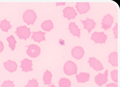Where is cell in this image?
Here are the masks:
<instances>
[{"label": "cell", "instance_id": "8992f818", "mask_svg": "<svg viewBox=\"0 0 120 87\" xmlns=\"http://www.w3.org/2000/svg\"><path fill=\"white\" fill-rule=\"evenodd\" d=\"M114 18L110 14H108L104 16L102 19L101 24L102 28L105 31L110 28L114 22Z\"/></svg>", "mask_w": 120, "mask_h": 87}, {"label": "cell", "instance_id": "f546056e", "mask_svg": "<svg viewBox=\"0 0 120 87\" xmlns=\"http://www.w3.org/2000/svg\"><path fill=\"white\" fill-rule=\"evenodd\" d=\"M65 2H56V5H64L65 4Z\"/></svg>", "mask_w": 120, "mask_h": 87}, {"label": "cell", "instance_id": "30bf717a", "mask_svg": "<svg viewBox=\"0 0 120 87\" xmlns=\"http://www.w3.org/2000/svg\"><path fill=\"white\" fill-rule=\"evenodd\" d=\"M75 8L80 14H85L87 12L90 8V3L88 2H77Z\"/></svg>", "mask_w": 120, "mask_h": 87}, {"label": "cell", "instance_id": "277c9868", "mask_svg": "<svg viewBox=\"0 0 120 87\" xmlns=\"http://www.w3.org/2000/svg\"><path fill=\"white\" fill-rule=\"evenodd\" d=\"M91 39L96 43H105L107 39V35L104 32H94L91 34Z\"/></svg>", "mask_w": 120, "mask_h": 87}, {"label": "cell", "instance_id": "603a6c76", "mask_svg": "<svg viewBox=\"0 0 120 87\" xmlns=\"http://www.w3.org/2000/svg\"><path fill=\"white\" fill-rule=\"evenodd\" d=\"M9 47L12 51L15 49L16 41L13 35H11L7 38Z\"/></svg>", "mask_w": 120, "mask_h": 87}, {"label": "cell", "instance_id": "d4e9b609", "mask_svg": "<svg viewBox=\"0 0 120 87\" xmlns=\"http://www.w3.org/2000/svg\"><path fill=\"white\" fill-rule=\"evenodd\" d=\"M111 79L116 83H118V70H115L112 71L111 73Z\"/></svg>", "mask_w": 120, "mask_h": 87}, {"label": "cell", "instance_id": "9a60e30c", "mask_svg": "<svg viewBox=\"0 0 120 87\" xmlns=\"http://www.w3.org/2000/svg\"><path fill=\"white\" fill-rule=\"evenodd\" d=\"M45 33L41 31H35L32 32L31 38L35 41L40 42L45 40Z\"/></svg>", "mask_w": 120, "mask_h": 87}, {"label": "cell", "instance_id": "83f0119b", "mask_svg": "<svg viewBox=\"0 0 120 87\" xmlns=\"http://www.w3.org/2000/svg\"><path fill=\"white\" fill-rule=\"evenodd\" d=\"M106 87H118V85L116 84L111 83L107 84Z\"/></svg>", "mask_w": 120, "mask_h": 87}, {"label": "cell", "instance_id": "f1b7e54d", "mask_svg": "<svg viewBox=\"0 0 120 87\" xmlns=\"http://www.w3.org/2000/svg\"><path fill=\"white\" fill-rule=\"evenodd\" d=\"M4 49V45L0 40V53L2 52Z\"/></svg>", "mask_w": 120, "mask_h": 87}, {"label": "cell", "instance_id": "d6986e66", "mask_svg": "<svg viewBox=\"0 0 120 87\" xmlns=\"http://www.w3.org/2000/svg\"><path fill=\"white\" fill-rule=\"evenodd\" d=\"M41 27L44 30L49 31L53 28L54 24L53 23L51 20H46L44 21L41 24Z\"/></svg>", "mask_w": 120, "mask_h": 87}, {"label": "cell", "instance_id": "484cf974", "mask_svg": "<svg viewBox=\"0 0 120 87\" xmlns=\"http://www.w3.org/2000/svg\"><path fill=\"white\" fill-rule=\"evenodd\" d=\"M15 86L13 82L8 80L4 81L1 85V87H14Z\"/></svg>", "mask_w": 120, "mask_h": 87}, {"label": "cell", "instance_id": "cb8c5ba5", "mask_svg": "<svg viewBox=\"0 0 120 87\" xmlns=\"http://www.w3.org/2000/svg\"><path fill=\"white\" fill-rule=\"evenodd\" d=\"M38 87V83L37 80L33 78L31 80H30L28 81V83L25 87Z\"/></svg>", "mask_w": 120, "mask_h": 87}, {"label": "cell", "instance_id": "6da1fadb", "mask_svg": "<svg viewBox=\"0 0 120 87\" xmlns=\"http://www.w3.org/2000/svg\"><path fill=\"white\" fill-rule=\"evenodd\" d=\"M22 17L24 22L27 24H32L36 20L37 15L33 10L28 9L24 13Z\"/></svg>", "mask_w": 120, "mask_h": 87}, {"label": "cell", "instance_id": "7c38bea8", "mask_svg": "<svg viewBox=\"0 0 120 87\" xmlns=\"http://www.w3.org/2000/svg\"><path fill=\"white\" fill-rule=\"evenodd\" d=\"M84 25V28L87 30L88 33H90L91 31L95 28L97 24L94 20L87 18L85 20H80Z\"/></svg>", "mask_w": 120, "mask_h": 87}, {"label": "cell", "instance_id": "5bb4252c", "mask_svg": "<svg viewBox=\"0 0 120 87\" xmlns=\"http://www.w3.org/2000/svg\"><path fill=\"white\" fill-rule=\"evenodd\" d=\"M68 29L70 32L74 36L80 38L81 35V29L79 28L78 26L75 22H71L68 25Z\"/></svg>", "mask_w": 120, "mask_h": 87}, {"label": "cell", "instance_id": "e0dca14e", "mask_svg": "<svg viewBox=\"0 0 120 87\" xmlns=\"http://www.w3.org/2000/svg\"><path fill=\"white\" fill-rule=\"evenodd\" d=\"M108 62L113 66H118V53L116 51L111 53L108 56Z\"/></svg>", "mask_w": 120, "mask_h": 87}, {"label": "cell", "instance_id": "4dcf8cb0", "mask_svg": "<svg viewBox=\"0 0 120 87\" xmlns=\"http://www.w3.org/2000/svg\"><path fill=\"white\" fill-rule=\"evenodd\" d=\"M48 87H56L55 86V85H54V84H53V85H51V86H50Z\"/></svg>", "mask_w": 120, "mask_h": 87}, {"label": "cell", "instance_id": "9c48e42d", "mask_svg": "<svg viewBox=\"0 0 120 87\" xmlns=\"http://www.w3.org/2000/svg\"><path fill=\"white\" fill-rule=\"evenodd\" d=\"M71 53L72 56L75 59H80L84 56L85 51L82 47L76 46L72 48Z\"/></svg>", "mask_w": 120, "mask_h": 87}, {"label": "cell", "instance_id": "44dd1931", "mask_svg": "<svg viewBox=\"0 0 120 87\" xmlns=\"http://www.w3.org/2000/svg\"><path fill=\"white\" fill-rule=\"evenodd\" d=\"M52 75L51 73L49 71L46 70L44 73L43 80L45 85H50L52 83L51 80Z\"/></svg>", "mask_w": 120, "mask_h": 87}, {"label": "cell", "instance_id": "2e32d148", "mask_svg": "<svg viewBox=\"0 0 120 87\" xmlns=\"http://www.w3.org/2000/svg\"><path fill=\"white\" fill-rule=\"evenodd\" d=\"M4 66L6 69L11 72H15L17 70L18 65L15 62L11 60H8L4 62Z\"/></svg>", "mask_w": 120, "mask_h": 87}, {"label": "cell", "instance_id": "5b68a950", "mask_svg": "<svg viewBox=\"0 0 120 87\" xmlns=\"http://www.w3.org/2000/svg\"><path fill=\"white\" fill-rule=\"evenodd\" d=\"M41 51L39 46L35 44H32L28 45L26 52L28 55L31 57L36 58L40 55Z\"/></svg>", "mask_w": 120, "mask_h": 87}, {"label": "cell", "instance_id": "ffe728a7", "mask_svg": "<svg viewBox=\"0 0 120 87\" xmlns=\"http://www.w3.org/2000/svg\"><path fill=\"white\" fill-rule=\"evenodd\" d=\"M12 27L10 21L5 19L1 21L0 24V28L3 31L8 32V30Z\"/></svg>", "mask_w": 120, "mask_h": 87}, {"label": "cell", "instance_id": "ac0fdd59", "mask_svg": "<svg viewBox=\"0 0 120 87\" xmlns=\"http://www.w3.org/2000/svg\"><path fill=\"white\" fill-rule=\"evenodd\" d=\"M77 81L79 83H84L89 80L90 75L89 73L81 72L76 76Z\"/></svg>", "mask_w": 120, "mask_h": 87}, {"label": "cell", "instance_id": "7402d4cb", "mask_svg": "<svg viewBox=\"0 0 120 87\" xmlns=\"http://www.w3.org/2000/svg\"><path fill=\"white\" fill-rule=\"evenodd\" d=\"M71 82L68 78H61L59 82V87H71Z\"/></svg>", "mask_w": 120, "mask_h": 87}, {"label": "cell", "instance_id": "52a82bcc", "mask_svg": "<svg viewBox=\"0 0 120 87\" xmlns=\"http://www.w3.org/2000/svg\"><path fill=\"white\" fill-rule=\"evenodd\" d=\"M108 72L106 70L104 74L99 73L95 77V83L98 86L101 87L107 83L108 81Z\"/></svg>", "mask_w": 120, "mask_h": 87}, {"label": "cell", "instance_id": "7a4b0ae2", "mask_svg": "<svg viewBox=\"0 0 120 87\" xmlns=\"http://www.w3.org/2000/svg\"><path fill=\"white\" fill-rule=\"evenodd\" d=\"M78 68L76 64L69 60L65 63L64 66V71L66 74L69 76L77 74Z\"/></svg>", "mask_w": 120, "mask_h": 87}, {"label": "cell", "instance_id": "8fae6325", "mask_svg": "<svg viewBox=\"0 0 120 87\" xmlns=\"http://www.w3.org/2000/svg\"><path fill=\"white\" fill-rule=\"evenodd\" d=\"M63 12L64 17L69 20L74 19L78 15L75 8L72 7H66L64 8Z\"/></svg>", "mask_w": 120, "mask_h": 87}, {"label": "cell", "instance_id": "ba28073f", "mask_svg": "<svg viewBox=\"0 0 120 87\" xmlns=\"http://www.w3.org/2000/svg\"><path fill=\"white\" fill-rule=\"evenodd\" d=\"M88 63L90 66L97 72L102 71L104 69L102 63L95 58L94 57L89 58Z\"/></svg>", "mask_w": 120, "mask_h": 87}, {"label": "cell", "instance_id": "4fadbf2b", "mask_svg": "<svg viewBox=\"0 0 120 87\" xmlns=\"http://www.w3.org/2000/svg\"><path fill=\"white\" fill-rule=\"evenodd\" d=\"M32 61L28 59H25L21 62V67L22 68V71L28 72L33 70Z\"/></svg>", "mask_w": 120, "mask_h": 87}, {"label": "cell", "instance_id": "4316f807", "mask_svg": "<svg viewBox=\"0 0 120 87\" xmlns=\"http://www.w3.org/2000/svg\"><path fill=\"white\" fill-rule=\"evenodd\" d=\"M113 31V33L114 35V37L115 38H118V23L116 22L115 25L112 29Z\"/></svg>", "mask_w": 120, "mask_h": 87}, {"label": "cell", "instance_id": "3957f363", "mask_svg": "<svg viewBox=\"0 0 120 87\" xmlns=\"http://www.w3.org/2000/svg\"><path fill=\"white\" fill-rule=\"evenodd\" d=\"M15 33L20 38L25 40L29 38L31 33L30 28L25 25L21 26L18 27Z\"/></svg>", "mask_w": 120, "mask_h": 87}]
</instances>
